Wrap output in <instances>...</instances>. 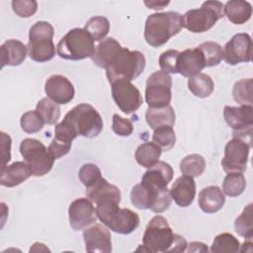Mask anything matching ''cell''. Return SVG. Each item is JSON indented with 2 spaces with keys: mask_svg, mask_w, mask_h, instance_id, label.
I'll list each match as a JSON object with an SVG mask.
<instances>
[{
  "mask_svg": "<svg viewBox=\"0 0 253 253\" xmlns=\"http://www.w3.org/2000/svg\"><path fill=\"white\" fill-rule=\"evenodd\" d=\"M95 42L104 40L110 31V22L106 17L95 16L90 18L84 28Z\"/></svg>",
  "mask_w": 253,
  "mask_h": 253,
  "instance_id": "36",
  "label": "cell"
},
{
  "mask_svg": "<svg viewBox=\"0 0 253 253\" xmlns=\"http://www.w3.org/2000/svg\"><path fill=\"white\" fill-rule=\"evenodd\" d=\"M123 46L114 38L104 39L91 55V59L95 65L100 68H108L122 51Z\"/></svg>",
  "mask_w": 253,
  "mask_h": 253,
  "instance_id": "21",
  "label": "cell"
},
{
  "mask_svg": "<svg viewBox=\"0 0 253 253\" xmlns=\"http://www.w3.org/2000/svg\"><path fill=\"white\" fill-rule=\"evenodd\" d=\"M252 40L248 34H236L225 43L222 49L223 58L230 65L250 62L252 59Z\"/></svg>",
  "mask_w": 253,
  "mask_h": 253,
  "instance_id": "14",
  "label": "cell"
},
{
  "mask_svg": "<svg viewBox=\"0 0 253 253\" xmlns=\"http://www.w3.org/2000/svg\"><path fill=\"white\" fill-rule=\"evenodd\" d=\"M223 118L233 131L245 130L253 127V107L241 105L239 107L225 106Z\"/></svg>",
  "mask_w": 253,
  "mask_h": 253,
  "instance_id": "18",
  "label": "cell"
},
{
  "mask_svg": "<svg viewBox=\"0 0 253 253\" xmlns=\"http://www.w3.org/2000/svg\"><path fill=\"white\" fill-rule=\"evenodd\" d=\"M22 129L27 133H35L40 131L43 126V121L40 114L35 111H28L24 113L20 120Z\"/></svg>",
  "mask_w": 253,
  "mask_h": 253,
  "instance_id": "40",
  "label": "cell"
},
{
  "mask_svg": "<svg viewBox=\"0 0 253 253\" xmlns=\"http://www.w3.org/2000/svg\"><path fill=\"white\" fill-rule=\"evenodd\" d=\"M152 141L158 145L162 151L170 150L176 142V134L173 126H162L154 129Z\"/></svg>",
  "mask_w": 253,
  "mask_h": 253,
  "instance_id": "39",
  "label": "cell"
},
{
  "mask_svg": "<svg viewBox=\"0 0 253 253\" xmlns=\"http://www.w3.org/2000/svg\"><path fill=\"white\" fill-rule=\"evenodd\" d=\"M69 224L73 230L79 231L87 228L97 219L96 209L88 198L73 201L68 208Z\"/></svg>",
  "mask_w": 253,
  "mask_h": 253,
  "instance_id": "15",
  "label": "cell"
},
{
  "mask_svg": "<svg viewBox=\"0 0 253 253\" xmlns=\"http://www.w3.org/2000/svg\"><path fill=\"white\" fill-rule=\"evenodd\" d=\"M145 68V57L138 50L123 47L122 51L106 69V75L112 84L118 80L131 81L137 78Z\"/></svg>",
  "mask_w": 253,
  "mask_h": 253,
  "instance_id": "4",
  "label": "cell"
},
{
  "mask_svg": "<svg viewBox=\"0 0 253 253\" xmlns=\"http://www.w3.org/2000/svg\"><path fill=\"white\" fill-rule=\"evenodd\" d=\"M1 149H2V166L6 165L11 160V137L1 132Z\"/></svg>",
  "mask_w": 253,
  "mask_h": 253,
  "instance_id": "46",
  "label": "cell"
},
{
  "mask_svg": "<svg viewBox=\"0 0 253 253\" xmlns=\"http://www.w3.org/2000/svg\"><path fill=\"white\" fill-rule=\"evenodd\" d=\"M86 196L87 198L96 205L104 202V201H115L121 203V191L120 189L110 184L106 179H100L95 185L92 187L86 188Z\"/></svg>",
  "mask_w": 253,
  "mask_h": 253,
  "instance_id": "25",
  "label": "cell"
},
{
  "mask_svg": "<svg viewBox=\"0 0 253 253\" xmlns=\"http://www.w3.org/2000/svg\"><path fill=\"white\" fill-rule=\"evenodd\" d=\"M188 88L196 97L208 98L213 92L214 83L210 75L199 73L189 78Z\"/></svg>",
  "mask_w": 253,
  "mask_h": 253,
  "instance_id": "30",
  "label": "cell"
},
{
  "mask_svg": "<svg viewBox=\"0 0 253 253\" xmlns=\"http://www.w3.org/2000/svg\"><path fill=\"white\" fill-rule=\"evenodd\" d=\"M112 129L116 134L120 136H128L133 131V126L128 119L122 118L118 114H115L113 116Z\"/></svg>",
  "mask_w": 253,
  "mask_h": 253,
  "instance_id": "44",
  "label": "cell"
},
{
  "mask_svg": "<svg viewBox=\"0 0 253 253\" xmlns=\"http://www.w3.org/2000/svg\"><path fill=\"white\" fill-rule=\"evenodd\" d=\"M187 246H188V249H187L188 252H208L209 251L206 244H204L202 242H198V241L191 242Z\"/></svg>",
  "mask_w": 253,
  "mask_h": 253,
  "instance_id": "47",
  "label": "cell"
},
{
  "mask_svg": "<svg viewBox=\"0 0 253 253\" xmlns=\"http://www.w3.org/2000/svg\"><path fill=\"white\" fill-rule=\"evenodd\" d=\"M162 150L158 145L152 142H144L140 144L135 150L136 162L145 168H150L159 161Z\"/></svg>",
  "mask_w": 253,
  "mask_h": 253,
  "instance_id": "29",
  "label": "cell"
},
{
  "mask_svg": "<svg viewBox=\"0 0 253 253\" xmlns=\"http://www.w3.org/2000/svg\"><path fill=\"white\" fill-rule=\"evenodd\" d=\"M179 53L180 52L176 49H168L162 52L158 60L161 70L167 73H178L177 66H178Z\"/></svg>",
  "mask_w": 253,
  "mask_h": 253,
  "instance_id": "42",
  "label": "cell"
},
{
  "mask_svg": "<svg viewBox=\"0 0 253 253\" xmlns=\"http://www.w3.org/2000/svg\"><path fill=\"white\" fill-rule=\"evenodd\" d=\"M44 92L50 100L56 104H68L74 98L73 84L63 75H51L44 84Z\"/></svg>",
  "mask_w": 253,
  "mask_h": 253,
  "instance_id": "17",
  "label": "cell"
},
{
  "mask_svg": "<svg viewBox=\"0 0 253 253\" xmlns=\"http://www.w3.org/2000/svg\"><path fill=\"white\" fill-rule=\"evenodd\" d=\"M246 188V179L242 173H227L222 183V193L228 197L241 195Z\"/></svg>",
  "mask_w": 253,
  "mask_h": 253,
  "instance_id": "34",
  "label": "cell"
},
{
  "mask_svg": "<svg viewBox=\"0 0 253 253\" xmlns=\"http://www.w3.org/2000/svg\"><path fill=\"white\" fill-rule=\"evenodd\" d=\"M144 4L149 8V9H153V10H161L163 9L165 6H167L169 4V1H145Z\"/></svg>",
  "mask_w": 253,
  "mask_h": 253,
  "instance_id": "48",
  "label": "cell"
},
{
  "mask_svg": "<svg viewBox=\"0 0 253 253\" xmlns=\"http://www.w3.org/2000/svg\"><path fill=\"white\" fill-rule=\"evenodd\" d=\"M198 203L204 212L214 213L223 207L225 203L224 194L219 187L209 186L200 192Z\"/></svg>",
  "mask_w": 253,
  "mask_h": 253,
  "instance_id": "26",
  "label": "cell"
},
{
  "mask_svg": "<svg viewBox=\"0 0 253 253\" xmlns=\"http://www.w3.org/2000/svg\"><path fill=\"white\" fill-rule=\"evenodd\" d=\"M53 35V27L48 22L39 21L31 27L27 44L28 55L31 59L37 62H46L53 58L55 55Z\"/></svg>",
  "mask_w": 253,
  "mask_h": 253,
  "instance_id": "5",
  "label": "cell"
},
{
  "mask_svg": "<svg viewBox=\"0 0 253 253\" xmlns=\"http://www.w3.org/2000/svg\"><path fill=\"white\" fill-rule=\"evenodd\" d=\"M112 96L121 111L129 115L136 112L142 105L139 90L127 80H118L112 84Z\"/></svg>",
  "mask_w": 253,
  "mask_h": 253,
  "instance_id": "12",
  "label": "cell"
},
{
  "mask_svg": "<svg viewBox=\"0 0 253 253\" xmlns=\"http://www.w3.org/2000/svg\"><path fill=\"white\" fill-rule=\"evenodd\" d=\"M223 16L221 2L206 1L201 8L189 10L183 15V27L192 33H204L211 29Z\"/></svg>",
  "mask_w": 253,
  "mask_h": 253,
  "instance_id": "8",
  "label": "cell"
},
{
  "mask_svg": "<svg viewBox=\"0 0 253 253\" xmlns=\"http://www.w3.org/2000/svg\"><path fill=\"white\" fill-rule=\"evenodd\" d=\"M239 251L241 252H252V241L251 239H247L241 246V248L239 249Z\"/></svg>",
  "mask_w": 253,
  "mask_h": 253,
  "instance_id": "49",
  "label": "cell"
},
{
  "mask_svg": "<svg viewBox=\"0 0 253 253\" xmlns=\"http://www.w3.org/2000/svg\"><path fill=\"white\" fill-rule=\"evenodd\" d=\"M85 249L89 253L112 252V236L108 227L101 223L85 228L83 231Z\"/></svg>",
  "mask_w": 253,
  "mask_h": 253,
  "instance_id": "16",
  "label": "cell"
},
{
  "mask_svg": "<svg viewBox=\"0 0 253 253\" xmlns=\"http://www.w3.org/2000/svg\"><path fill=\"white\" fill-rule=\"evenodd\" d=\"M206 67L205 58L198 48H188L179 53L177 71L184 77L195 76Z\"/></svg>",
  "mask_w": 253,
  "mask_h": 253,
  "instance_id": "19",
  "label": "cell"
},
{
  "mask_svg": "<svg viewBox=\"0 0 253 253\" xmlns=\"http://www.w3.org/2000/svg\"><path fill=\"white\" fill-rule=\"evenodd\" d=\"M234 229L236 233L245 239L253 237V221H252V204L247 205L241 214L234 221Z\"/></svg>",
  "mask_w": 253,
  "mask_h": 253,
  "instance_id": "35",
  "label": "cell"
},
{
  "mask_svg": "<svg viewBox=\"0 0 253 253\" xmlns=\"http://www.w3.org/2000/svg\"><path fill=\"white\" fill-rule=\"evenodd\" d=\"M32 176L25 161H16L10 165L1 166L0 183L2 186L12 188L20 185Z\"/></svg>",
  "mask_w": 253,
  "mask_h": 253,
  "instance_id": "23",
  "label": "cell"
},
{
  "mask_svg": "<svg viewBox=\"0 0 253 253\" xmlns=\"http://www.w3.org/2000/svg\"><path fill=\"white\" fill-rule=\"evenodd\" d=\"M239 240L231 233L223 232L216 235L213 239L211 251L212 253H235L239 251Z\"/></svg>",
  "mask_w": 253,
  "mask_h": 253,
  "instance_id": "33",
  "label": "cell"
},
{
  "mask_svg": "<svg viewBox=\"0 0 253 253\" xmlns=\"http://www.w3.org/2000/svg\"><path fill=\"white\" fill-rule=\"evenodd\" d=\"M251 146L244 140L233 137L224 148V156L221 159V166L226 173H243L246 171L249 150Z\"/></svg>",
  "mask_w": 253,
  "mask_h": 253,
  "instance_id": "13",
  "label": "cell"
},
{
  "mask_svg": "<svg viewBox=\"0 0 253 253\" xmlns=\"http://www.w3.org/2000/svg\"><path fill=\"white\" fill-rule=\"evenodd\" d=\"M94 40L90 34L81 28L70 30L56 45L57 54L68 60H82L91 57L94 51Z\"/></svg>",
  "mask_w": 253,
  "mask_h": 253,
  "instance_id": "7",
  "label": "cell"
},
{
  "mask_svg": "<svg viewBox=\"0 0 253 253\" xmlns=\"http://www.w3.org/2000/svg\"><path fill=\"white\" fill-rule=\"evenodd\" d=\"M131 204L138 210H151L160 213L169 209L171 194L168 188L155 189L142 183L132 187L130 191Z\"/></svg>",
  "mask_w": 253,
  "mask_h": 253,
  "instance_id": "9",
  "label": "cell"
},
{
  "mask_svg": "<svg viewBox=\"0 0 253 253\" xmlns=\"http://www.w3.org/2000/svg\"><path fill=\"white\" fill-rule=\"evenodd\" d=\"M173 168L165 161H158L141 177V183L155 189L167 188L173 179Z\"/></svg>",
  "mask_w": 253,
  "mask_h": 253,
  "instance_id": "20",
  "label": "cell"
},
{
  "mask_svg": "<svg viewBox=\"0 0 253 253\" xmlns=\"http://www.w3.org/2000/svg\"><path fill=\"white\" fill-rule=\"evenodd\" d=\"M71 144L72 143H70V142H66V141L58 139L56 137H53L47 150H48L49 154L52 156V158L55 160V159H58L64 155H66L70 151Z\"/></svg>",
  "mask_w": 253,
  "mask_h": 253,
  "instance_id": "45",
  "label": "cell"
},
{
  "mask_svg": "<svg viewBox=\"0 0 253 253\" xmlns=\"http://www.w3.org/2000/svg\"><path fill=\"white\" fill-rule=\"evenodd\" d=\"M27 46L18 40H8L0 47L1 67L6 65L18 66L27 56Z\"/></svg>",
  "mask_w": 253,
  "mask_h": 253,
  "instance_id": "24",
  "label": "cell"
},
{
  "mask_svg": "<svg viewBox=\"0 0 253 253\" xmlns=\"http://www.w3.org/2000/svg\"><path fill=\"white\" fill-rule=\"evenodd\" d=\"M182 28L184 27L181 14L173 11L154 13L149 15L145 21L144 39L149 45L158 47L176 36Z\"/></svg>",
  "mask_w": 253,
  "mask_h": 253,
  "instance_id": "1",
  "label": "cell"
},
{
  "mask_svg": "<svg viewBox=\"0 0 253 253\" xmlns=\"http://www.w3.org/2000/svg\"><path fill=\"white\" fill-rule=\"evenodd\" d=\"M172 78L163 71L153 72L146 81L145 102L149 108H163L170 105Z\"/></svg>",
  "mask_w": 253,
  "mask_h": 253,
  "instance_id": "11",
  "label": "cell"
},
{
  "mask_svg": "<svg viewBox=\"0 0 253 253\" xmlns=\"http://www.w3.org/2000/svg\"><path fill=\"white\" fill-rule=\"evenodd\" d=\"M197 47L204 55L206 67L215 66L223 59L222 47L215 42H205Z\"/></svg>",
  "mask_w": 253,
  "mask_h": 253,
  "instance_id": "37",
  "label": "cell"
},
{
  "mask_svg": "<svg viewBox=\"0 0 253 253\" xmlns=\"http://www.w3.org/2000/svg\"><path fill=\"white\" fill-rule=\"evenodd\" d=\"M61 124L75 136L93 138L103 129V119L97 110L89 104H79L71 109Z\"/></svg>",
  "mask_w": 253,
  "mask_h": 253,
  "instance_id": "2",
  "label": "cell"
},
{
  "mask_svg": "<svg viewBox=\"0 0 253 253\" xmlns=\"http://www.w3.org/2000/svg\"><path fill=\"white\" fill-rule=\"evenodd\" d=\"M20 153L27 163L32 176L41 177L47 174L54 159L49 154L45 145L35 138H25L20 144Z\"/></svg>",
  "mask_w": 253,
  "mask_h": 253,
  "instance_id": "10",
  "label": "cell"
},
{
  "mask_svg": "<svg viewBox=\"0 0 253 253\" xmlns=\"http://www.w3.org/2000/svg\"><path fill=\"white\" fill-rule=\"evenodd\" d=\"M120 203L104 201L96 206L98 218L112 231L119 234H129L139 225V216L129 209H121Z\"/></svg>",
  "mask_w": 253,
  "mask_h": 253,
  "instance_id": "3",
  "label": "cell"
},
{
  "mask_svg": "<svg viewBox=\"0 0 253 253\" xmlns=\"http://www.w3.org/2000/svg\"><path fill=\"white\" fill-rule=\"evenodd\" d=\"M79 180L86 187H92L95 185L100 179H102V173L100 168L93 163H86L81 166L78 172Z\"/></svg>",
  "mask_w": 253,
  "mask_h": 253,
  "instance_id": "41",
  "label": "cell"
},
{
  "mask_svg": "<svg viewBox=\"0 0 253 253\" xmlns=\"http://www.w3.org/2000/svg\"><path fill=\"white\" fill-rule=\"evenodd\" d=\"M42 250H43V251H49V249H48L47 247H45L44 244L39 243V242H36V243L31 247V249H30L31 252H32V251H42Z\"/></svg>",
  "mask_w": 253,
  "mask_h": 253,
  "instance_id": "50",
  "label": "cell"
},
{
  "mask_svg": "<svg viewBox=\"0 0 253 253\" xmlns=\"http://www.w3.org/2000/svg\"><path fill=\"white\" fill-rule=\"evenodd\" d=\"M172 200L181 208L189 207L196 196V183L193 177L183 175L175 180L170 189Z\"/></svg>",
  "mask_w": 253,
  "mask_h": 253,
  "instance_id": "22",
  "label": "cell"
},
{
  "mask_svg": "<svg viewBox=\"0 0 253 253\" xmlns=\"http://www.w3.org/2000/svg\"><path fill=\"white\" fill-rule=\"evenodd\" d=\"M13 11L21 18H29L38 10V3L34 0H14L12 1Z\"/></svg>",
  "mask_w": 253,
  "mask_h": 253,
  "instance_id": "43",
  "label": "cell"
},
{
  "mask_svg": "<svg viewBox=\"0 0 253 253\" xmlns=\"http://www.w3.org/2000/svg\"><path fill=\"white\" fill-rule=\"evenodd\" d=\"M175 239L167 219L162 215L153 216L146 225L142 236L143 245L137 249L150 253L170 252Z\"/></svg>",
  "mask_w": 253,
  "mask_h": 253,
  "instance_id": "6",
  "label": "cell"
},
{
  "mask_svg": "<svg viewBox=\"0 0 253 253\" xmlns=\"http://www.w3.org/2000/svg\"><path fill=\"white\" fill-rule=\"evenodd\" d=\"M175 118V112L170 105L163 108H148L145 113L146 123L152 129L162 126H173Z\"/></svg>",
  "mask_w": 253,
  "mask_h": 253,
  "instance_id": "28",
  "label": "cell"
},
{
  "mask_svg": "<svg viewBox=\"0 0 253 253\" xmlns=\"http://www.w3.org/2000/svg\"><path fill=\"white\" fill-rule=\"evenodd\" d=\"M223 11L231 23L242 25L251 18L252 6L247 1L230 0L223 5Z\"/></svg>",
  "mask_w": 253,
  "mask_h": 253,
  "instance_id": "27",
  "label": "cell"
},
{
  "mask_svg": "<svg viewBox=\"0 0 253 253\" xmlns=\"http://www.w3.org/2000/svg\"><path fill=\"white\" fill-rule=\"evenodd\" d=\"M252 89H253V80L252 78L241 79L235 82L232 89V96L236 103L240 105L252 106Z\"/></svg>",
  "mask_w": 253,
  "mask_h": 253,
  "instance_id": "38",
  "label": "cell"
},
{
  "mask_svg": "<svg viewBox=\"0 0 253 253\" xmlns=\"http://www.w3.org/2000/svg\"><path fill=\"white\" fill-rule=\"evenodd\" d=\"M206 169L205 158L197 153L185 156L180 162V171L182 174L190 177H198L204 173Z\"/></svg>",
  "mask_w": 253,
  "mask_h": 253,
  "instance_id": "31",
  "label": "cell"
},
{
  "mask_svg": "<svg viewBox=\"0 0 253 253\" xmlns=\"http://www.w3.org/2000/svg\"><path fill=\"white\" fill-rule=\"evenodd\" d=\"M36 110L46 125H54L60 118V108L58 104L49 98H42L40 100Z\"/></svg>",
  "mask_w": 253,
  "mask_h": 253,
  "instance_id": "32",
  "label": "cell"
}]
</instances>
